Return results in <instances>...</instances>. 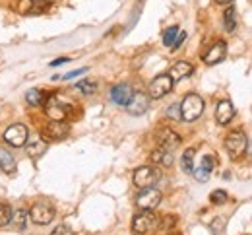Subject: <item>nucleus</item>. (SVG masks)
Wrapping results in <instances>:
<instances>
[{
    "mask_svg": "<svg viewBox=\"0 0 252 235\" xmlns=\"http://www.w3.org/2000/svg\"><path fill=\"white\" fill-rule=\"evenodd\" d=\"M159 228V218L154 214V210H142L132 220V232L138 235H146Z\"/></svg>",
    "mask_w": 252,
    "mask_h": 235,
    "instance_id": "obj_1",
    "label": "nucleus"
},
{
    "mask_svg": "<svg viewBox=\"0 0 252 235\" xmlns=\"http://www.w3.org/2000/svg\"><path fill=\"white\" fill-rule=\"evenodd\" d=\"M204 113V100L198 94H189L181 103V119L187 123H194Z\"/></svg>",
    "mask_w": 252,
    "mask_h": 235,
    "instance_id": "obj_2",
    "label": "nucleus"
},
{
    "mask_svg": "<svg viewBox=\"0 0 252 235\" xmlns=\"http://www.w3.org/2000/svg\"><path fill=\"white\" fill-rule=\"evenodd\" d=\"M247 148H249V138L243 131H233L225 138V150L233 160H239L247 152Z\"/></svg>",
    "mask_w": 252,
    "mask_h": 235,
    "instance_id": "obj_3",
    "label": "nucleus"
},
{
    "mask_svg": "<svg viewBox=\"0 0 252 235\" xmlns=\"http://www.w3.org/2000/svg\"><path fill=\"white\" fill-rule=\"evenodd\" d=\"M30 218L37 226H47V224H51L55 220V208H53L51 202L47 201L35 202L32 206V210H30Z\"/></svg>",
    "mask_w": 252,
    "mask_h": 235,
    "instance_id": "obj_4",
    "label": "nucleus"
},
{
    "mask_svg": "<svg viewBox=\"0 0 252 235\" xmlns=\"http://www.w3.org/2000/svg\"><path fill=\"white\" fill-rule=\"evenodd\" d=\"M173 78L169 76V74H159L158 78H154L152 82H150V88H148V96L152 98V100H161V98H165L171 90H173Z\"/></svg>",
    "mask_w": 252,
    "mask_h": 235,
    "instance_id": "obj_5",
    "label": "nucleus"
},
{
    "mask_svg": "<svg viewBox=\"0 0 252 235\" xmlns=\"http://www.w3.org/2000/svg\"><path fill=\"white\" fill-rule=\"evenodd\" d=\"M134 185L138 189H150L154 187L159 181V171L152 166H144V168H138L134 171V177H132Z\"/></svg>",
    "mask_w": 252,
    "mask_h": 235,
    "instance_id": "obj_6",
    "label": "nucleus"
},
{
    "mask_svg": "<svg viewBox=\"0 0 252 235\" xmlns=\"http://www.w3.org/2000/svg\"><path fill=\"white\" fill-rule=\"evenodd\" d=\"M45 113L51 121H66L68 117V105L63 103V100L59 96H51L45 100Z\"/></svg>",
    "mask_w": 252,
    "mask_h": 235,
    "instance_id": "obj_7",
    "label": "nucleus"
},
{
    "mask_svg": "<svg viewBox=\"0 0 252 235\" xmlns=\"http://www.w3.org/2000/svg\"><path fill=\"white\" fill-rule=\"evenodd\" d=\"M4 142L14 146V148H22L28 142V127L26 125H12L4 131Z\"/></svg>",
    "mask_w": 252,
    "mask_h": 235,
    "instance_id": "obj_8",
    "label": "nucleus"
},
{
    "mask_svg": "<svg viewBox=\"0 0 252 235\" xmlns=\"http://www.w3.org/2000/svg\"><path fill=\"white\" fill-rule=\"evenodd\" d=\"M159 202H161V193H159L158 189H154V187L142 189V193L136 197V204L142 210H154V208L159 206Z\"/></svg>",
    "mask_w": 252,
    "mask_h": 235,
    "instance_id": "obj_9",
    "label": "nucleus"
},
{
    "mask_svg": "<svg viewBox=\"0 0 252 235\" xmlns=\"http://www.w3.org/2000/svg\"><path fill=\"white\" fill-rule=\"evenodd\" d=\"M148 109H150V96H146L144 92H134L132 100L126 103V111L130 115H134V117L144 115Z\"/></svg>",
    "mask_w": 252,
    "mask_h": 235,
    "instance_id": "obj_10",
    "label": "nucleus"
},
{
    "mask_svg": "<svg viewBox=\"0 0 252 235\" xmlns=\"http://www.w3.org/2000/svg\"><path fill=\"white\" fill-rule=\"evenodd\" d=\"M68 134H70V127L64 121H51L43 131V136L47 140H64Z\"/></svg>",
    "mask_w": 252,
    "mask_h": 235,
    "instance_id": "obj_11",
    "label": "nucleus"
},
{
    "mask_svg": "<svg viewBox=\"0 0 252 235\" xmlns=\"http://www.w3.org/2000/svg\"><path fill=\"white\" fill-rule=\"evenodd\" d=\"M225 55H227V45L223 43V41H218V43H214L210 49H208V53L204 55V63L206 65H218L221 63L223 59H225Z\"/></svg>",
    "mask_w": 252,
    "mask_h": 235,
    "instance_id": "obj_12",
    "label": "nucleus"
},
{
    "mask_svg": "<svg viewBox=\"0 0 252 235\" xmlns=\"http://www.w3.org/2000/svg\"><path fill=\"white\" fill-rule=\"evenodd\" d=\"M158 140H159V146H161V148L171 150V152H173L175 148H179V144H181V136L177 134L175 131H171V129H163V131H159Z\"/></svg>",
    "mask_w": 252,
    "mask_h": 235,
    "instance_id": "obj_13",
    "label": "nucleus"
},
{
    "mask_svg": "<svg viewBox=\"0 0 252 235\" xmlns=\"http://www.w3.org/2000/svg\"><path fill=\"white\" fill-rule=\"evenodd\" d=\"M235 117V105L229 100H223L218 103V109H216V119L220 125H227L231 123Z\"/></svg>",
    "mask_w": 252,
    "mask_h": 235,
    "instance_id": "obj_14",
    "label": "nucleus"
},
{
    "mask_svg": "<svg viewBox=\"0 0 252 235\" xmlns=\"http://www.w3.org/2000/svg\"><path fill=\"white\" fill-rule=\"evenodd\" d=\"M132 94H134V90L128 84H119V86H115L111 90V100H113V103H117V105L126 107V103L132 100Z\"/></svg>",
    "mask_w": 252,
    "mask_h": 235,
    "instance_id": "obj_15",
    "label": "nucleus"
},
{
    "mask_svg": "<svg viewBox=\"0 0 252 235\" xmlns=\"http://www.w3.org/2000/svg\"><path fill=\"white\" fill-rule=\"evenodd\" d=\"M192 72H194V67H192L190 63L179 61V63H175L173 68L169 70V76H171L173 80H183V78H189Z\"/></svg>",
    "mask_w": 252,
    "mask_h": 235,
    "instance_id": "obj_16",
    "label": "nucleus"
},
{
    "mask_svg": "<svg viewBox=\"0 0 252 235\" xmlns=\"http://www.w3.org/2000/svg\"><path fill=\"white\" fill-rule=\"evenodd\" d=\"M173 152L171 150H165V148H161L159 146L158 150H154L152 152V162L154 164H158V166H163V168H171L173 166Z\"/></svg>",
    "mask_w": 252,
    "mask_h": 235,
    "instance_id": "obj_17",
    "label": "nucleus"
},
{
    "mask_svg": "<svg viewBox=\"0 0 252 235\" xmlns=\"http://www.w3.org/2000/svg\"><path fill=\"white\" fill-rule=\"evenodd\" d=\"M47 4H39V0H20L18 2V12L20 14H37L43 12Z\"/></svg>",
    "mask_w": 252,
    "mask_h": 235,
    "instance_id": "obj_18",
    "label": "nucleus"
},
{
    "mask_svg": "<svg viewBox=\"0 0 252 235\" xmlns=\"http://www.w3.org/2000/svg\"><path fill=\"white\" fill-rule=\"evenodd\" d=\"M14 169H16V160H14V156H12L8 150L0 148V171L10 173V171H14Z\"/></svg>",
    "mask_w": 252,
    "mask_h": 235,
    "instance_id": "obj_19",
    "label": "nucleus"
},
{
    "mask_svg": "<svg viewBox=\"0 0 252 235\" xmlns=\"http://www.w3.org/2000/svg\"><path fill=\"white\" fill-rule=\"evenodd\" d=\"M28 156H32V158H39V156H43L45 152H47V140H33L28 144Z\"/></svg>",
    "mask_w": 252,
    "mask_h": 235,
    "instance_id": "obj_20",
    "label": "nucleus"
},
{
    "mask_svg": "<svg viewBox=\"0 0 252 235\" xmlns=\"http://www.w3.org/2000/svg\"><path fill=\"white\" fill-rule=\"evenodd\" d=\"M223 26H225V30H227L229 34L235 32V28H237V12H235L233 6L225 10V14H223Z\"/></svg>",
    "mask_w": 252,
    "mask_h": 235,
    "instance_id": "obj_21",
    "label": "nucleus"
},
{
    "mask_svg": "<svg viewBox=\"0 0 252 235\" xmlns=\"http://www.w3.org/2000/svg\"><path fill=\"white\" fill-rule=\"evenodd\" d=\"M47 100V96H45V92H41V90H30L28 94H26V101L33 105V107H39V105H43Z\"/></svg>",
    "mask_w": 252,
    "mask_h": 235,
    "instance_id": "obj_22",
    "label": "nucleus"
},
{
    "mask_svg": "<svg viewBox=\"0 0 252 235\" xmlns=\"http://www.w3.org/2000/svg\"><path fill=\"white\" fill-rule=\"evenodd\" d=\"M181 168H183L185 173L192 175V171H194V148H189V150L185 152V156H183V160H181Z\"/></svg>",
    "mask_w": 252,
    "mask_h": 235,
    "instance_id": "obj_23",
    "label": "nucleus"
},
{
    "mask_svg": "<svg viewBox=\"0 0 252 235\" xmlns=\"http://www.w3.org/2000/svg\"><path fill=\"white\" fill-rule=\"evenodd\" d=\"M76 90H80L84 96H94L97 92V82L95 80H82L76 84Z\"/></svg>",
    "mask_w": 252,
    "mask_h": 235,
    "instance_id": "obj_24",
    "label": "nucleus"
},
{
    "mask_svg": "<svg viewBox=\"0 0 252 235\" xmlns=\"http://www.w3.org/2000/svg\"><path fill=\"white\" fill-rule=\"evenodd\" d=\"M12 214H14V210L10 204H0V228L8 226L12 222Z\"/></svg>",
    "mask_w": 252,
    "mask_h": 235,
    "instance_id": "obj_25",
    "label": "nucleus"
},
{
    "mask_svg": "<svg viewBox=\"0 0 252 235\" xmlns=\"http://www.w3.org/2000/svg\"><path fill=\"white\" fill-rule=\"evenodd\" d=\"M179 32H181V30H179L177 26H171L169 30H165V34H163V45H165V47H173V43H175Z\"/></svg>",
    "mask_w": 252,
    "mask_h": 235,
    "instance_id": "obj_26",
    "label": "nucleus"
},
{
    "mask_svg": "<svg viewBox=\"0 0 252 235\" xmlns=\"http://www.w3.org/2000/svg\"><path fill=\"white\" fill-rule=\"evenodd\" d=\"M26 222H28V212L26 210H18L16 214H12V222L10 224H14L18 230L26 228Z\"/></svg>",
    "mask_w": 252,
    "mask_h": 235,
    "instance_id": "obj_27",
    "label": "nucleus"
},
{
    "mask_svg": "<svg viewBox=\"0 0 252 235\" xmlns=\"http://www.w3.org/2000/svg\"><path fill=\"white\" fill-rule=\"evenodd\" d=\"M200 168L204 169L206 173H212V171H214V168H216V158H214V156H204V158H202Z\"/></svg>",
    "mask_w": 252,
    "mask_h": 235,
    "instance_id": "obj_28",
    "label": "nucleus"
},
{
    "mask_svg": "<svg viewBox=\"0 0 252 235\" xmlns=\"http://www.w3.org/2000/svg\"><path fill=\"white\" fill-rule=\"evenodd\" d=\"M210 201L214 202V204H218V206H220V204H225V202H227V193H225V191H214L212 197H210Z\"/></svg>",
    "mask_w": 252,
    "mask_h": 235,
    "instance_id": "obj_29",
    "label": "nucleus"
},
{
    "mask_svg": "<svg viewBox=\"0 0 252 235\" xmlns=\"http://www.w3.org/2000/svg\"><path fill=\"white\" fill-rule=\"evenodd\" d=\"M192 175L196 177V181H202V183L210 179V173H206V171H204V169H202V168L194 169V171H192Z\"/></svg>",
    "mask_w": 252,
    "mask_h": 235,
    "instance_id": "obj_30",
    "label": "nucleus"
},
{
    "mask_svg": "<svg viewBox=\"0 0 252 235\" xmlns=\"http://www.w3.org/2000/svg\"><path fill=\"white\" fill-rule=\"evenodd\" d=\"M51 235H74V232H72L68 226H57V228L51 232Z\"/></svg>",
    "mask_w": 252,
    "mask_h": 235,
    "instance_id": "obj_31",
    "label": "nucleus"
},
{
    "mask_svg": "<svg viewBox=\"0 0 252 235\" xmlns=\"http://www.w3.org/2000/svg\"><path fill=\"white\" fill-rule=\"evenodd\" d=\"M187 39V32H179V35H177V39H175V43H173V47L171 49H179L181 45H183V41Z\"/></svg>",
    "mask_w": 252,
    "mask_h": 235,
    "instance_id": "obj_32",
    "label": "nucleus"
},
{
    "mask_svg": "<svg viewBox=\"0 0 252 235\" xmlns=\"http://www.w3.org/2000/svg\"><path fill=\"white\" fill-rule=\"evenodd\" d=\"M169 115L173 119H181V105H171L169 107Z\"/></svg>",
    "mask_w": 252,
    "mask_h": 235,
    "instance_id": "obj_33",
    "label": "nucleus"
},
{
    "mask_svg": "<svg viewBox=\"0 0 252 235\" xmlns=\"http://www.w3.org/2000/svg\"><path fill=\"white\" fill-rule=\"evenodd\" d=\"M86 72V68H78V70H72V72H68L66 76H63L64 80H70V78H76V76H80V74H84Z\"/></svg>",
    "mask_w": 252,
    "mask_h": 235,
    "instance_id": "obj_34",
    "label": "nucleus"
},
{
    "mask_svg": "<svg viewBox=\"0 0 252 235\" xmlns=\"http://www.w3.org/2000/svg\"><path fill=\"white\" fill-rule=\"evenodd\" d=\"M171 228V226H175V216H165V222L161 224V228Z\"/></svg>",
    "mask_w": 252,
    "mask_h": 235,
    "instance_id": "obj_35",
    "label": "nucleus"
},
{
    "mask_svg": "<svg viewBox=\"0 0 252 235\" xmlns=\"http://www.w3.org/2000/svg\"><path fill=\"white\" fill-rule=\"evenodd\" d=\"M64 63H68V59H55V61L51 63V67H63Z\"/></svg>",
    "mask_w": 252,
    "mask_h": 235,
    "instance_id": "obj_36",
    "label": "nucleus"
},
{
    "mask_svg": "<svg viewBox=\"0 0 252 235\" xmlns=\"http://www.w3.org/2000/svg\"><path fill=\"white\" fill-rule=\"evenodd\" d=\"M216 2H218V4H231L233 0H216Z\"/></svg>",
    "mask_w": 252,
    "mask_h": 235,
    "instance_id": "obj_37",
    "label": "nucleus"
}]
</instances>
